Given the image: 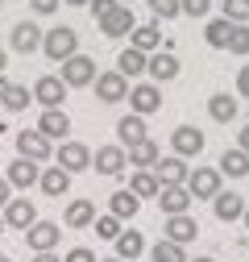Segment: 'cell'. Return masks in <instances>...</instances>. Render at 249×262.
Segmentation results:
<instances>
[{"label":"cell","instance_id":"obj_37","mask_svg":"<svg viewBox=\"0 0 249 262\" xmlns=\"http://www.w3.org/2000/svg\"><path fill=\"white\" fill-rule=\"evenodd\" d=\"M150 13L162 17V21H170V17L183 13V0H150Z\"/></svg>","mask_w":249,"mask_h":262},{"label":"cell","instance_id":"obj_17","mask_svg":"<svg viewBox=\"0 0 249 262\" xmlns=\"http://www.w3.org/2000/svg\"><path fill=\"white\" fill-rule=\"evenodd\" d=\"M233 34H237V21H229V17H216V21L204 25V38H208V46H216V50H229V46H233Z\"/></svg>","mask_w":249,"mask_h":262},{"label":"cell","instance_id":"obj_25","mask_svg":"<svg viewBox=\"0 0 249 262\" xmlns=\"http://www.w3.org/2000/svg\"><path fill=\"white\" fill-rule=\"evenodd\" d=\"M220 171H225L229 179H245V175H249V150H241V146L225 150V154H220Z\"/></svg>","mask_w":249,"mask_h":262},{"label":"cell","instance_id":"obj_12","mask_svg":"<svg viewBox=\"0 0 249 262\" xmlns=\"http://www.w3.org/2000/svg\"><path fill=\"white\" fill-rule=\"evenodd\" d=\"M100 29H104V38H124V34H133V29H137L133 9H129V5H116L108 17H100Z\"/></svg>","mask_w":249,"mask_h":262},{"label":"cell","instance_id":"obj_35","mask_svg":"<svg viewBox=\"0 0 249 262\" xmlns=\"http://www.w3.org/2000/svg\"><path fill=\"white\" fill-rule=\"evenodd\" d=\"M5 108H9V113H25V108H29V88H17V83H13L9 96H5Z\"/></svg>","mask_w":249,"mask_h":262},{"label":"cell","instance_id":"obj_20","mask_svg":"<svg viewBox=\"0 0 249 262\" xmlns=\"http://www.w3.org/2000/svg\"><path fill=\"white\" fill-rule=\"evenodd\" d=\"M5 221L25 233V229L38 221V204H29V200H9V204H5Z\"/></svg>","mask_w":249,"mask_h":262},{"label":"cell","instance_id":"obj_49","mask_svg":"<svg viewBox=\"0 0 249 262\" xmlns=\"http://www.w3.org/2000/svg\"><path fill=\"white\" fill-rule=\"evenodd\" d=\"M62 5H75V9H83V5H91V0H62Z\"/></svg>","mask_w":249,"mask_h":262},{"label":"cell","instance_id":"obj_15","mask_svg":"<svg viewBox=\"0 0 249 262\" xmlns=\"http://www.w3.org/2000/svg\"><path fill=\"white\" fill-rule=\"evenodd\" d=\"M245 204H249V200H241L237 191H216V200H212V212H216V221L233 225V221H241V216H245Z\"/></svg>","mask_w":249,"mask_h":262},{"label":"cell","instance_id":"obj_53","mask_svg":"<svg viewBox=\"0 0 249 262\" xmlns=\"http://www.w3.org/2000/svg\"><path fill=\"white\" fill-rule=\"evenodd\" d=\"M104 262H124V258H104Z\"/></svg>","mask_w":249,"mask_h":262},{"label":"cell","instance_id":"obj_14","mask_svg":"<svg viewBox=\"0 0 249 262\" xmlns=\"http://www.w3.org/2000/svg\"><path fill=\"white\" fill-rule=\"evenodd\" d=\"M129 104H133V113H141V117L158 113V108H162V92H158V83H137V88H129Z\"/></svg>","mask_w":249,"mask_h":262},{"label":"cell","instance_id":"obj_40","mask_svg":"<svg viewBox=\"0 0 249 262\" xmlns=\"http://www.w3.org/2000/svg\"><path fill=\"white\" fill-rule=\"evenodd\" d=\"M208 9H212V0H183L187 17H208Z\"/></svg>","mask_w":249,"mask_h":262},{"label":"cell","instance_id":"obj_54","mask_svg":"<svg viewBox=\"0 0 249 262\" xmlns=\"http://www.w3.org/2000/svg\"><path fill=\"white\" fill-rule=\"evenodd\" d=\"M0 262H13V258H5V254H0Z\"/></svg>","mask_w":249,"mask_h":262},{"label":"cell","instance_id":"obj_8","mask_svg":"<svg viewBox=\"0 0 249 262\" xmlns=\"http://www.w3.org/2000/svg\"><path fill=\"white\" fill-rule=\"evenodd\" d=\"M170 146H175V154H179V158H195V154H204L208 138L200 134L195 125H179L175 134H170Z\"/></svg>","mask_w":249,"mask_h":262},{"label":"cell","instance_id":"obj_2","mask_svg":"<svg viewBox=\"0 0 249 262\" xmlns=\"http://www.w3.org/2000/svg\"><path fill=\"white\" fill-rule=\"evenodd\" d=\"M96 96H100V104L129 100V75H124V71H100L96 75Z\"/></svg>","mask_w":249,"mask_h":262},{"label":"cell","instance_id":"obj_48","mask_svg":"<svg viewBox=\"0 0 249 262\" xmlns=\"http://www.w3.org/2000/svg\"><path fill=\"white\" fill-rule=\"evenodd\" d=\"M237 146H241V150H249V125L241 129V138H237Z\"/></svg>","mask_w":249,"mask_h":262},{"label":"cell","instance_id":"obj_38","mask_svg":"<svg viewBox=\"0 0 249 262\" xmlns=\"http://www.w3.org/2000/svg\"><path fill=\"white\" fill-rule=\"evenodd\" d=\"M225 17L237 21V25H245L249 21V0H225Z\"/></svg>","mask_w":249,"mask_h":262},{"label":"cell","instance_id":"obj_9","mask_svg":"<svg viewBox=\"0 0 249 262\" xmlns=\"http://www.w3.org/2000/svg\"><path fill=\"white\" fill-rule=\"evenodd\" d=\"M34 100L42 108H62V100H67V83H62V75H42L34 83Z\"/></svg>","mask_w":249,"mask_h":262},{"label":"cell","instance_id":"obj_29","mask_svg":"<svg viewBox=\"0 0 249 262\" xmlns=\"http://www.w3.org/2000/svg\"><path fill=\"white\" fill-rule=\"evenodd\" d=\"M108 208L120 216V221H129L137 208H141V195L133 191V187H120V191H112V200H108Z\"/></svg>","mask_w":249,"mask_h":262},{"label":"cell","instance_id":"obj_1","mask_svg":"<svg viewBox=\"0 0 249 262\" xmlns=\"http://www.w3.org/2000/svg\"><path fill=\"white\" fill-rule=\"evenodd\" d=\"M42 50H46L54 62H67L71 54H79V34H75L71 25H54L50 34L42 38Z\"/></svg>","mask_w":249,"mask_h":262},{"label":"cell","instance_id":"obj_44","mask_svg":"<svg viewBox=\"0 0 249 262\" xmlns=\"http://www.w3.org/2000/svg\"><path fill=\"white\" fill-rule=\"evenodd\" d=\"M29 5H34V13H54L62 0H29Z\"/></svg>","mask_w":249,"mask_h":262},{"label":"cell","instance_id":"obj_52","mask_svg":"<svg viewBox=\"0 0 249 262\" xmlns=\"http://www.w3.org/2000/svg\"><path fill=\"white\" fill-rule=\"evenodd\" d=\"M5 225H9V221H5V216H0V233H5Z\"/></svg>","mask_w":249,"mask_h":262},{"label":"cell","instance_id":"obj_42","mask_svg":"<svg viewBox=\"0 0 249 262\" xmlns=\"http://www.w3.org/2000/svg\"><path fill=\"white\" fill-rule=\"evenodd\" d=\"M116 5H120V0H91V5H87V9H91V13H96V21H100V17H108V13L116 9Z\"/></svg>","mask_w":249,"mask_h":262},{"label":"cell","instance_id":"obj_51","mask_svg":"<svg viewBox=\"0 0 249 262\" xmlns=\"http://www.w3.org/2000/svg\"><path fill=\"white\" fill-rule=\"evenodd\" d=\"M241 221H245V225H249V204H245V216H241Z\"/></svg>","mask_w":249,"mask_h":262},{"label":"cell","instance_id":"obj_7","mask_svg":"<svg viewBox=\"0 0 249 262\" xmlns=\"http://www.w3.org/2000/svg\"><path fill=\"white\" fill-rule=\"evenodd\" d=\"M58 237H62V229H58L54 221H34V225L25 229V242H29V250H34V254L54 250V246H58Z\"/></svg>","mask_w":249,"mask_h":262},{"label":"cell","instance_id":"obj_45","mask_svg":"<svg viewBox=\"0 0 249 262\" xmlns=\"http://www.w3.org/2000/svg\"><path fill=\"white\" fill-rule=\"evenodd\" d=\"M9 191H13V183H9V175H0V208L9 204Z\"/></svg>","mask_w":249,"mask_h":262},{"label":"cell","instance_id":"obj_28","mask_svg":"<svg viewBox=\"0 0 249 262\" xmlns=\"http://www.w3.org/2000/svg\"><path fill=\"white\" fill-rule=\"evenodd\" d=\"M141 254H145V237L137 233V229H120V237H116V258L133 262V258H141Z\"/></svg>","mask_w":249,"mask_h":262},{"label":"cell","instance_id":"obj_39","mask_svg":"<svg viewBox=\"0 0 249 262\" xmlns=\"http://www.w3.org/2000/svg\"><path fill=\"white\" fill-rule=\"evenodd\" d=\"M233 54H249V25H237V34H233Z\"/></svg>","mask_w":249,"mask_h":262},{"label":"cell","instance_id":"obj_21","mask_svg":"<svg viewBox=\"0 0 249 262\" xmlns=\"http://www.w3.org/2000/svg\"><path fill=\"white\" fill-rule=\"evenodd\" d=\"M62 225H67V229H87V225H96V204H91V200H75V204H67V212H62Z\"/></svg>","mask_w":249,"mask_h":262},{"label":"cell","instance_id":"obj_31","mask_svg":"<svg viewBox=\"0 0 249 262\" xmlns=\"http://www.w3.org/2000/svg\"><path fill=\"white\" fill-rule=\"evenodd\" d=\"M145 67H150V54L137 50V46H124L120 58H116V71H124V75H141Z\"/></svg>","mask_w":249,"mask_h":262},{"label":"cell","instance_id":"obj_55","mask_svg":"<svg viewBox=\"0 0 249 262\" xmlns=\"http://www.w3.org/2000/svg\"><path fill=\"white\" fill-rule=\"evenodd\" d=\"M195 262H212V258H195Z\"/></svg>","mask_w":249,"mask_h":262},{"label":"cell","instance_id":"obj_33","mask_svg":"<svg viewBox=\"0 0 249 262\" xmlns=\"http://www.w3.org/2000/svg\"><path fill=\"white\" fill-rule=\"evenodd\" d=\"M38 187H42L46 195H62V191L71 187V171H67V167H54V171H42Z\"/></svg>","mask_w":249,"mask_h":262},{"label":"cell","instance_id":"obj_5","mask_svg":"<svg viewBox=\"0 0 249 262\" xmlns=\"http://www.w3.org/2000/svg\"><path fill=\"white\" fill-rule=\"evenodd\" d=\"M17 154L21 158H34V162H46L54 154V146H50V138L42 134V129H21V134H17Z\"/></svg>","mask_w":249,"mask_h":262},{"label":"cell","instance_id":"obj_4","mask_svg":"<svg viewBox=\"0 0 249 262\" xmlns=\"http://www.w3.org/2000/svg\"><path fill=\"white\" fill-rule=\"evenodd\" d=\"M62 83H67V88H87V83H96V58L71 54L67 62H62Z\"/></svg>","mask_w":249,"mask_h":262},{"label":"cell","instance_id":"obj_43","mask_svg":"<svg viewBox=\"0 0 249 262\" xmlns=\"http://www.w3.org/2000/svg\"><path fill=\"white\" fill-rule=\"evenodd\" d=\"M237 96H245V100H249V67L237 71Z\"/></svg>","mask_w":249,"mask_h":262},{"label":"cell","instance_id":"obj_41","mask_svg":"<svg viewBox=\"0 0 249 262\" xmlns=\"http://www.w3.org/2000/svg\"><path fill=\"white\" fill-rule=\"evenodd\" d=\"M62 262H96V254H91L87 246H75V250H67V258Z\"/></svg>","mask_w":249,"mask_h":262},{"label":"cell","instance_id":"obj_56","mask_svg":"<svg viewBox=\"0 0 249 262\" xmlns=\"http://www.w3.org/2000/svg\"><path fill=\"white\" fill-rule=\"evenodd\" d=\"M120 5H133V0H120Z\"/></svg>","mask_w":249,"mask_h":262},{"label":"cell","instance_id":"obj_11","mask_svg":"<svg viewBox=\"0 0 249 262\" xmlns=\"http://www.w3.org/2000/svg\"><path fill=\"white\" fill-rule=\"evenodd\" d=\"M191 204H195V195H191V187H187V183H170V187H162V191H158V208H162L166 216L187 212Z\"/></svg>","mask_w":249,"mask_h":262},{"label":"cell","instance_id":"obj_19","mask_svg":"<svg viewBox=\"0 0 249 262\" xmlns=\"http://www.w3.org/2000/svg\"><path fill=\"white\" fill-rule=\"evenodd\" d=\"M38 129L54 142V138H71V117L62 113V108H42V121H38Z\"/></svg>","mask_w":249,"mask_h":262},{"label":"cell","instance_id":"obj_10","mask_svg":"<svg viewBox=\"0 0 249 262\" xmlns=\"http://www.w3.org/2000/svg\"><path fill=\"white\" fill-rule=\"evenodd\" d=\"M54 162L75 175V171H87V167H91V150H87L83 142H62V146L54 150Z\"/></svg>","mask_w":249,"mask_h":262},{"label":"cell","instance_id":"obj_6","mask_svg":"<svg viewBox=\"0 0 249 262\" xmlns=\"http://www.w3.org/2000/svg\"><path fill=\"white\" fill-rule=\"evenodd\" d=\"M91 167H96L100 175H124V167H129V150H124V146H100L96 154H91Z\"/></svg>","mask_w":249,"mask_h":262},{"label":"cell","instance_id":"obj_24","mask_svg":"<svg viewBox=\"0 0 249 262\" xmlns=\"http://www.w3.org/2000/svg\"><path fill=\"white\" fill-rule=\"evenodd\" d=\"M129 187L141 195V200H150V195H158V191H162V179H158V171H154V167H137L133 179H129Z\"/></svg>","mask_w":249,"mask_h":262},{"label":"cell","instance_id":"obj_46","mask_svg":"<svg viewBox=\"0 0 249 262\" xmlns=\"http://www.w3.org/2000/svg\"><path fill=\"white\" fill-rule=\"evenodd\" d=\"M34 262H62V258H58L54 250H46V254H34Z\"/></svg>","mask_w":249,"mask_h":262},{"label":"cell","instance_id":"obj_22","mask_svg":"<svg viewBox=\"0 0 249 262\" xmlns=\"http://www.w3.org/2000/svg\"><path fill=\"white\" fill-rule=\"evenodd\" d=\"M166 237L170 242H191V237H200V225H195V216H187V212H175L170 221H166Z\"/></svg>","mask_w":249,"mask_h":262},{"label":"cell","instance_id":"obj_47","mask_svg":"<svg viewBox=\"0 0 249 262\" xmlns=\"http://www.w3.org/2000/svg\"><path fill=\"white\" fill-rule=\"evenodd\" d=\"M9 88H13V83L5 79V71H0V104H5V96H9Z\"/></svg>","mask_w":249,"mask_h":262},{"label":"cell","instance_id":"obj_16","mask_svg":"<svg viewBox=\"0 0 249 262\" xmlns=\"http://www.w3.org/2000/svg\"><path fill=\"white\" fill-rule=\"evenodd\" d=\"M9 183L13 187H34L38 179H42V162H34V158H17V162H9Z\"/></svg>","mask_w":249,"mask_h":262},{"label":"cell","instance_id":"obj_34","mask_svg":"<svg viewBox=\"0 0 249 262\" xmlns=\"http://www.w3.org/2000/svg\"><path fill=\"white\" fill-rule=\"evenodd\" d=\"M150 258H154V262H187L183 242H170V237H162L158 246H154V250H150Z\"/></svg>","mask_w":249,"mask_h":262},{"label":"cell","instance_id":"obj_23","mask_svg":"<svg viewBox=\"0 0 249 262\" xmlns=\"http://www.w3.org/2000/svg\"><path fill=\"white\" fill-rule=\"evenodd\" d=\"M154 171H158V179H162V187H170V183H187V175H191V171H187V162L175 154V158H158V162H154Z\"/></svg>","mask_w":249,"mask_h":262},{"label":"cell","instance_id":"obj_30","mask_svg":"<svg viewBox=\"0 0 249 262\" xmlns=\"http://www.w3.org/2000/svg\"><path fill=\"white\" fill-rule=\"evenodd\" d=\"M124 150H129V162H133V167H154V162L162 158V154H158V142H154V138H141V142L124 146Z\"/></svg>","mask_w":249,"mask_h":262},{"label":"cell","instance_id":"obj_18","mask_svg":"<svg viewBox=\"0 0 249 262\" xmlns=\"http://www.w3.org/2000/svg\"><path fill=\"white\" fill-rule=\"evenodd\" d=\"M129 46H137V50H145V54H154V50H170V42L162 38V29L158 25H137L133 34H129Z\"/></svg>","mask_w":249,"mask_h":262},{"label":"cell","instance_id":"obj_3","mask_svg":"<svg viewBox=\"0 0 249 262\" xmlns=\"http://www.w3.org/2000/svg\"><path fill=\"white\" fill-rule=\"evenodd\" d=\"M220 179H225L220 167H195L191 175H187V187H191L195 200H216V191H220Z\"/></svg>","mask_w":249,"mask_h":262},{"label":"cell","instance_id":"obj_13","mask_svg":"<svg viewBox=\"0 0 249 262\" xmlns=\"http://www.w3.org/2000/svg\"><path fill=\"white\" fill-rule=\"evenodd\" d=\"M42 29L34 25V21H21V25H13V38H9V46L17 50V54H34V50H42Z\"/></svg>","mask_w":249,"mask_h":262},{"label":"cell","instance_id":"obj_36","mask_svg":"<svg viewBox=\"0 0 249 262\" xmlns=\"http://www.w3.org/2000/svg\"><path fill=\"white\" fill-rule=\"evenodd\" d=\"M96 233H100V237H108V242H116V237H120V216H116V212L96 216Z\"/></svg>","mask_w":249,"mask_h":262},{"label":"cell","instance_id":"obj_27","mask_svg":"<svg viewBox=\"0 0 249 262\" xmlns=\"http://www.w3.org/2000/svg\"><path fill=\"white\" fill-rule=\"evenodd\" d=\"M145 75H154L158 83L175 79V75H179V58H175V50H162V54H154V58H150V67H145Z\"/></svg>","mask_w":249,"mask_h":262},{"label":"cell","instance_id":"obj_57","mask_svg":"<svg viewBox=\"0 0 249 262\" xmlns=\"http://www.w3.org/2000/svg\"><path fill=\"white\" fill-rule=\"evenodd\" d=\"M0 5H5V0H0Z\"/></svg>","mask_w":249,"mask_h":262},{"label":"cell","instance_id":"obj_50","mask_svg":"<svg viewBox=\"0 0 249 262\" xmlns=\"http://www.w3.org/2000/svg\"><path fill=\"white\" fill-rule=\"evenodd\" d=\"M9 67V50H0V71H5Z\"/></svg>","mask_w":249,"mask_h":262},{"label":"cell","instance_id":"obj_32","mask_svg":"<svg viewBox=\"0 0 249 262\" xmlns=\"http://www.w3.org/2000/svg\"><path fill=\"white\" fill-rule=\"evenodd\" d=\"M237 108H241V104L233 100L229 92H216L212 100H208V113H212V121H220V125H229V121L237 117Z\"/></svg>","mask_w":249,"mask_h":262},{"label":"cell","instance_id":"obj_26","mask_svg":"<svg viewBox=\"0 0 249 262\" xmlns=\"http://www.w3.org/2000/svg\"><path fill=\"white\" fill-rule=\"evenodd\" d=\"M116 138H120L124 146H133V142L150 138V134H145V117H141V113H129V117H120V121H116Z\"/></svg>","mask_w":249,"mask_h":262}]
</instances>
